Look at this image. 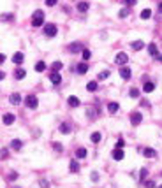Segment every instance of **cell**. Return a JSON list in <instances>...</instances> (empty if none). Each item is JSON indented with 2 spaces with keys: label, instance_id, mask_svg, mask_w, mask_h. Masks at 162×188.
I'll list each match as a JSON object with an SVG mask.
<instances>
[{
  "label": "cell",
  "instance_id": "1",
  "mask_svg": "<svg viewBox=\"0 0 162 188\" xmlns=\"http://www.w3.org/2000/svg\"><path fill=\"white\" fill-rule=\"evenodd\" d=\"M44 23V11H35L34 16H32V25L34 26H39Z\"/></svg>",
  "mask_w": 162,
  "mask_h": 188
},
{
  "label": "cell",
  "instance_id": "2",
  "mask_svg": "<svg viewBox=\"0 0 162 188\" xmlns=\"http://www.w3.org/2000/svg\"><path fill=\"white\" fill-rule=\"evenodd\" d=\"M56 33H58L56 25H53V23H51V25H46V26H44V35H46V37H55Z\"/></svg>",
  "mask_w": 162,
  "mask_h": 188
},
{
  "label": "cell",
  "instance_id": "3",
  "mask_svg": "<svg viewBox=\"0 0 162 188\" xmlns=\"http://www.w3.org/2000/svg\"><path fill=\"white\" fill-rule=\"evenodd\" d=\"M81 49H83V44H81V42H72V44H69V46H67V51H69V53H72V55L81 53Z\"/></svg>",
  "mask_w": 162,
  "mask_h": 188
},
{
  "label": "cell",
  "instance_id": "4",
  "mask_svg": "<svg viewBox=\"0 0 162 188\" xmlns=\"http://www.w3.org/2000/svg\"><path fill=\"white\" fill-rule=\"evenodd\" d=\"M25 104H26L30 109H35V107H37V97H35V95H28V97L25 99Z\"/></svg>",
  "mask_w": 162,
  "mask_h": 188
},
{
  "label": "cell",
  "instance_id": "5",
  "mask_svg": "<svg viewBox=\"0 0 162 188\" xmlns=\"http://www.w3.org/2000/svg\"><path fill=\"white\" fill-rule=\"evenodd\" d=\"M141 120H143V116H141V113H138V111H134L132 114H131V123L136 127V125H139L141 123Z\"/></svg>",
  "mask_w": 162,
  "mask_h": 188
},
{
  "label": "cell",
  "instance_id": "6",
  "mask_svg": "<svg viewBox=\"0 0 162 188\" xmlns=\"http://www.w3.org/2000/svg\"><path fill=\"white\" fill-rule=\"evenodd\" d=\"M115 60H116V63H118V65H125V63L129 62V56H127L125 53H118Z\"/></svg>",
  "mask_w": 162,
  "mask_h": 188
},
{
  "label": "cell",
  "instance_id": "7",
  "mask_svg": "<svg viewBox=\"0 0 162 188\" xmlns=\"http://www.w3.org/2000/svg\"><path fill=\"white\" fill-rule=\"evenodd\" d=\"M2 121H4V125H12V123L16 121V116H14V114H11V113H7V114H4Z\"/></svg>",
  "mask_w": 162,
  "mask_h": 188
},
{
  "label": "cell",
  "instance_id": "8",
  "mask_svg": "<svg viewBox=\"0 0 162 188\" xmlns=\"http://www.w3.org/2000/svg\"><path fill=\"white\" fill-rule=\"evenodd\" d=\"M49 81L56 86V84H60L62 83V77H60V74L58 72H51V76H49Z\"/></svg>",
  "mask_w": 162,
  "mask_h": 188
},
{
  "label": "cell",
  "instance_id": "9",
  "mask_svg": "<svg viewBox=\"0 0 162 188\" xmlns=\"http://www.w3.org/2000/svg\"><path fill=\"white\" fill-rule=\"evenodd\" d=\"M143 155H145L146 158H155V157H157V153H155L153 148H145V150H143Z\"/></svg>",
  "mask_w": 162,
  "mask_h": 188
},
{
  "label": "cell",
  "instance_id": "10",
  "mask_svg": "<svg viewBox=\"0 0 162 188\" xmlns=\"http://www.w3.org/2000/svg\"><path fill=\"white\" fill-rule=\"evenodd\" d=\"M123 157H125V153H123L122 148H116V150L113 151V158H115V160H123Z\"/></svg>",
  "mask_w": 162,
  "mask_h": 188
},
{
  "label": "cell",
  "instance_id": "11",
  "mask_svg": "<svg viewBox=\"0 0 162 188\" xmlns=\"http://www.w3.org/2000/svg\"><path fill=\"white\" fill-rule=\"evenodd\" d=\"M120 76L123 79H131V69L129 67H120Z\"/></svg>",
  "mask_w": 162,
  "mask_h": 188
},
{
  "label": "cell",
  "instance_id": "12",
  "mask_svg": "<svg viewBox=\"0 0 162 188\" xmlns=\"http://www.w3.org/2000/svg\"><path fill=\"white\" fill-rule=\"evenodd\" d=\"M67 102H69V106H71V107H79V104H81V102H79V99H78V97H74V95H71Z\"/></svg>",
  "mask_w": 162,
  "mask_h": 188
},
{
  "label": "cell",
  "instance_id": "13",
  "mask_svg": "<svg viewBox=\"0 0 162 188\" xmlns=\"http://www.w3.org/2000/svg\"><path fill=\"white\" fill-rule=\"evenodd\" d=\"M118 109H120V104H118V102H109V104H108V111H109L111 114H115Z\"/></svg>",
  "mask_w": 162,
  "mask_h": 188
},
{
  "label": "cell",
  "instance_id": "14",
  "mask_svg": "<svg viewBox=\"0 0 162 188\" xmlns=\"http://www.w3.org/2000/svg\"><path fill=\"white\" fill-rule=\"evenodd\" d=\"M21 146H23V143H21L19 139H12V141H11V148H12L14 151H19Z\"/></svg>",
  "mask_w": 162,
  "mask_h": 188
},
{
  "label": "cell",
  "instance_id": "15",
  "mask_svg": "<svg viewBox=\"0 0 162 188\" xmlns=\"http://www.w3.org/2000/svg\"><path fill=\"white\" fill-rule=\"evenodd\" d=\"M26 76V72H25V69H21V67H18L16 70H14V77L16 79H23Z\"/></svg>",
  "mask_w": 162,
  "mask_h": 188
},
{
  "label": "cell",
  "instance_id": "16",
  "mask_svg": "<svg viewBox=\"0 0 162 188\" xmlns=\"http://www.w3.org/2000/svg\"><path fill=\"white\" fill-rule=\"evenodd\" d=\"M9 100H11V104H12V106H18V104L21 102V95H19V93H12Z\"/></svg>",
  "mask_w": 162,
  "mask_h": 188
},
{
  "label": "cell",
  "instance_id": "17",
  "mask_svg": "<svg viewBox=\"0 0 162 188\" xmlns=\"http://www.w3.org/2000/svg\"><path fill=\"white\" fill-rule=\"evenodd\" d=\"M88 7H90L88 2H79V4H78V11H79V12H86Z\"/></svg>",
  "mask_w": 162,
  "mask_h": 188
},
{
  "label": "cell",
  "instance_id": "18",
  "mask_svg": "<svg viewBox=\"0 0 162 188\" xmlns=\"http://www.w3.org/2000/svg\"><path fill=\"white\" fill-rule=\"evenodd\" d=\"M23 58H25V55H23V53H16V55L12 56V62H14L16 65H19V63L23 62Z\"/></svg>",
  "mask_w": 162,
  "mask_h": 188
},
{
  "label": "cell",
  "instance_id": "19",
  "mask_svg": "<svg viewBox=\"0 0 162 188\" xmlns=\"http://www.w3.org/2000/svg\"><path fill=\"white\" fill-rule=\"evenodd\" d=\"M148 51H150L152 56H157V55H159V51H157V44H153V42L148 44Z\"/></svg>",
  "mask_w": 162,
  "mask_h": 188
},
{
  "label": "cell",
  "instance_id": "20",
  "mask_svg": "<svg viewBox=\"0 0 162 188\" xmlns=\"http://www.w3.org/2000/svg\"><path fill=\"white\" fill-rule=\"evenodd\" d=\"M71 130H72L71 125H67V123H62V125H60V132H62V134H71Z\"/></svg>",
  "mask_w": 162,
  "mask_h": 188
},
{
  "label": "cell",
  "instance_id": "21",
  "mask_svg": "<svg viewBox=\"0 0 162 188\" xmlns=\"http://www.w3.org/2000/svg\"><path fill=\"white\" fill-rule=\"evenodd\" d=\"M131 46H132V49H138V51L145 48V44H143V40H134V42H132Z\"/></svg>",
  "mask_w": 162,
  "mask_h": 188
},
{
  "label": "cell",
  "instance_id": "22",
  "mask_svg": "<svg viewBox=\"0 0 162 188\" xmlns=\"http://www.w3.org/2000/svg\"><path fill=\"white\" fill-rule=\"evenodd\" d=\"M143 90H145V93H152V92L155 90V84H153V83H145V88H143Z\"/></svg>",
  "mask_w": 162,
  "mask_h": 188
},
{
  "label": "cell",
  "instance_id": "23",
  "mask_svg": "<svg viewBox=\"0 0 162 188\" xmlns=\"http://www.w3.org/2000/svg\"><path fill=\"white\" fill-rule=\"evenodd\" d=\"M101 137H102V136H101V132H93V134L90 136V141L95 144V143H99V141H101Z\"/></svg>",
  "mask_w": 162,
  "mask_h": 188
},
{
  "label": "cell",
  "instance_id": "24",
  "mask_svg": "<svg viewBox=\"0 0 162 188\" xmlns=\"http://www.w3.org/2000/svg\"><path fill=\"white\" fill-rule=\"evenodd\" d=\"M78 72H79V74H86V72H88V65H86V63H79V65H78Z\"/></svg>",
  "mask_w": 162,
  "mask_h": 188
},
{
  "label": "cell",
  "instance_id": "25",
  "mask_svg": "<svg viewBox=\"0 0 162 188\" xmlns=\"http://www.w3.org/2000/svg\"><path fill=\"white\" fill-rule=\"evenodd\" d=\"M76 157H78V158H85V157H86V150H85V148H78V150H76Z\"/></svg>",
  "mask_w": 162,
  "mask_h": 188
},
{
  "label": "cell",
  "instance_id": "26",
  "mask_svg": "<svg viewBox=\"0 0 162 188\" xmlns=\"http://www.w3.org/2000/svg\"><path fill=\"white\" fill-rule=\"evenodd\" d=\"M44 69H46V63H44V62H37V63H35V72H42Z\"/></svg>",
  "mask_w": 162,
  "mask_h": 188
},
{
  "label": "cell",
  "instance_id": "27",
  "mask_svg": "<svg viewBox=\"0 0 162 188\" xmlns=\"http://www.w3.org/2000/svg\"><path fill=\"white\" fill-rule=\"evenodd\" d=\"M86 90H88V92H95V90H97V83H95V81H90V83L86 84Z\"/></svg>",
  "mask_w": 162,
  "mask_h": 188
},
{
  "label": "cell",
  "instance_id": "28",
  "mask_svg": "<svg viewBox=\"0 0 162 188\" xmlns=\"http://www.w3.org/2000/svg\"><path fill=\"white\" fill-rule=\"evenodd\" d=\"M150 16H152V11H150V9H143V12H141V18H143V19H148Z\"/></svg>",
  "mask_w": 162,
  "mask_h": 188
},
{
  "label": "cell",
  "instance_id": "29",
  "mask_svg": "<svg viewBox=\"0 0 162 188\" xmlns=\"http://www.w3.org/2000/svg\"><path fill=\"white\" fill-rule=\"evenodd\" d=\"M62 67H64V65H62V62H55V63L51 65V69H53V72H58V70H60Z\"/></svg>",
  "mask_w": 162,
  "mask_h": 188
},
{
  "label": "cell",
  "instance_id": "30",
  "mask_svg": "<svg viewBox=\"0 0 162 188\" xmlns=\"http://www.w3.org/2000/svg\"><path fill=\"white\" fill-rule=\"evenodd\" d=\"M78 171H79V165H78L76 160H72L71 162V172H78Z\"/></svg>",
  "mask_w": 162,
  "mask_h": 188
},
{
  "label": "cell",
  "instance_id": "31",
  "mask_svg": "<svg viewBox=\"0 0 162 188\" xmlns=\"http://www.w3.org/2000/svg\"><path fill=\"white\" fill-rule=\"evenodd\" d=\"M129 93H131V97H132V99H138V97H139V90H138V88H131V92H129Z\"/></svg>",
  "mask_w": 162,
  "mask_h": 188
},
{
  "label": "cell",
  "instance_id": "32",
  "mask_svg": "<svg viewBox=\"0 0 162 188\" xmlns=\"http://www.w3.org/2000/svg\"><path fill=\"white\" fill-rule=\"evenodd\" d=\"M146 176H148V171H146V169H141V172H139V179H141V181H145V179H146Z\"/></svg>",
  "mask_w": 162,
  "mask_h": 188
},
{
  "label": "cell",
  "instance_id": "33",
  "mask_svg": "<svg viewBox=\"0 0 162 188\" xmlns=\"http://www.w3.org/2000/svg\"><path fill=\"white\" fill-rule=\"evenodd\" d=\"M109 74H111L109 70H102V72L99 74V79H106V77H109Z\"/></svg>",
  "mask_w": 162,
  "mask_h": 188
},
{
  "label": "cell",
  "instance_id": "34",
  "mask_svg": "<svg viewBox=\"0 0 162 188\" xmlns=\"http://www.w3.org/2000/svg\"><path fill=\"white\" fill-rule=\"evenodd\" d=\"M90 56H92V51H90V49H83V58H85V60H88Z\"/></svg>",
  "mask_w": 162,
  "mask_h": 188
},
{
  "label": "cell",
  "instance_id": "35",
  "mask_svg": "<svg viewBox=\"0 0 162 188\" xmlns=\"http://www.w3.org/2000/svg\"><path fill=\"white\" fill-rule=\"evenodd\" d=\"M39 185H41V188H49V181H48V179H41Z\"/></svg>",
  "mask_w": 162,
  "mask_h": 188
},
{
  "label": "cell",
  "instance_id": "36",
  "mask_svg": "<svg viewBox=\"0 0 162 188\" xmlns=\"http://www.w3.org/2000/svg\"><path fill=\"white\" fill-rule=\"evenodd\" d=\"M127 14H129V9H122V11L118 12V16H120V18H127Z\"/></svg>",
  "mask_w": 162,
  "mask_h": 188
},
{
  "label": "cell",
  "instance_id": "37",
  "mask_svg": "<svg viewBox=\"0 0 162 188\" xmlns=\"http://www.w3.org/2000/svg\"><path fill=\"white\" fill-rule=\"evenodd\" d=\"M53 150H55V151H62L64 148H62V144H60V143H53Z\"/></svg>",
  "mask_w": 162,
  "mask_h": 188
},
{
  "label": "cell",
  "instance_id": "38",
  "mask_svg": "<svg viewBox=\"0 0 162 188\" xmlns=\"http://www.w3.org/2000/svg\"><path fill=\"white\" fill-rule=\"evenodd\" d=\"M145 187L146 188H157V185H155V181H145Z\"/></svg>",
  "mask_w": 162,
  "mask_h": 188
},
{
  "label": "cell",
  "instance_id": "39",
  "mask_svg": "<svg viewBox=\"0 0 162 188\" xmlns=\"http://www.w3.org/2000/svg\"><path fill=\"white\" fill-rule=\"evenodd\" d=\"M86 114H88V118H95V116H97V113H93V109H88Z\"/></svg>",
  "mask_w": 162,
  "mask_h": 188
},
{
  "label": "cell",
  "instance_id": "40",
  "mask_svg": "<svg viewBox=\"0 0 162 188\" xmlns=\"http://www.w3.org/2000/svg\"><path fill=\"white\" fill-rule=\"evenodd\" d=\"M123 146H125V141H123V139H118V141H116V148H123Z\"/></svg>",
  "mask_w": 162,
  "mask_h": 188
},
{
  "label": "cell",
  "instance_id": "41",
  "mask_svg": "<svg viewBox=\"0 0 162 188\" xmlns=\"http://www.w3.org/2000/svg\"><path fill=\"white\" fill-rule=\"evenodd\" d=\"M90 178H92V181H99V172H92Z\"/></svg>",
  "mask_w": 162,
  "mask_h": 188
},
{
  "label": "cell",
  "instance_id": "42",
  "mask_svg": "<svg viewBox=\"0 0 162 188\" xmlns=\"http://www.w3.org/2000/svg\"><path fill=\"white\" fill-rule=\"evenodd\" d=\"M56 2H58V0H46V5L51 7V5H56Z\"/></svg>",
  "mask_w": 162,
  "mask_h": 188
},
{
  "label": "cell",
  "instance_id": "43",
  "mask_svg": "<svg viewBox=\"0 0 162 188\" xmlns=\"http://www.w3.org/2000/svg\"><path fill=\"white\" fill-rule=\"evenodd\" d=\"M123 2H125L127 5H134V4H136V0H123Z\"/></svg>",
  "mask_w": 162,
  "mask_h": 188
},
{
  "label": "cell",
  "instance_id": "44",
  "mask_svg": "<svg viewBox=\"0 0 162 188\" xmlns=\"http://www.w3.org/2000/svg\"><path fill=\"white\" fill-rule=\"evenodd\" d=\"M159 11H161V12H162V2H161V4H159Z\"/></svg>",
  "mask_w": 162,
  "mask_h": 188
},
{
  "label": "cell",
  "instance_id": "45",
  "mask_svg": "<svg viewBox=\"0 0 162 188\" xmlns=\"http://www.w3.org/2000/svg\"><path fill=\"white\" fill-rule=\"evenodd\" d=\"M157 58H159V60H161V62H162V55H161V56H157Z\"/></svg>",
  "mask_w": 162,
  "mask_h": 188
},
{
  "label": "cell",
  "instance_id": "46",
  "mask_svg": "<svg viewBox=\"0 0 162 188\" xmlns=\"http://www.w3.org/2000/svg\"><path fill=\"white\" fill-rule=\"evenodd\" d=\"M157 188H162V185H161V187H157Z\"/></svg>",
  "mask_w": 162,
  "mask_h": 188
}]
</instances>
